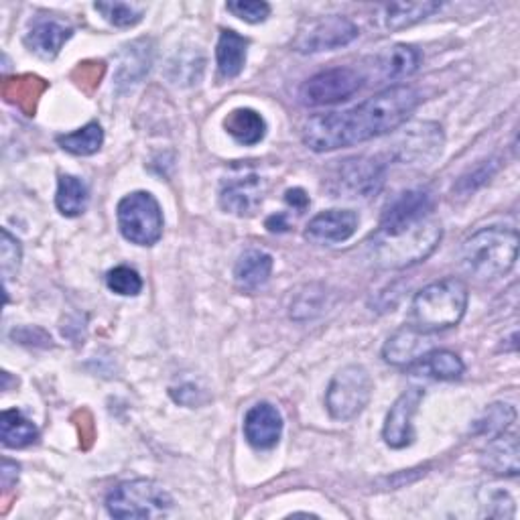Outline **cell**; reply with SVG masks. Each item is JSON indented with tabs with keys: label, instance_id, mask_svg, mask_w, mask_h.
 I'll use <instances>...</instances> for the list:
<instances>
[{
	"label": "cell",
	"instance_id": "23",
	"mask_svg": "<svg viewBox=\"0 0 520 520\" xmlns=\"http://www.w3.org/2000/svg\"><path fill=\"white\" fill-rule=\"evenodd\" d=\"M70 37H72V29L53 21H43L27 33L25 43L41 59H53L57 57V53Z\"/></svg>",
	"mask_w": 520,
	"mask_h": 520
},
{
	"label": "cell",
	"instance_id": "13",
	"mask_svg": "<svg viewBox=\"0 0 520 520\" xmlns=\"http://www.w3.org/2000/svg\"><path fill=\"white\" fill-rule=\"evenodd\" d=\"M244 435L254 449H273L283 435V417L271 403L254 405L244 417Z\"/></svg>",
	"mask_w": 520,
	"mask_h": 520
},
{
	"label": "cell",
	"instance_id": "28",
	"mask_svg": "<svg viewBox=\"0 0 520 520\" xmlns=\"http://www.w3.org/2000/svg\"><path fill=\"white\" fill-rule=\"evenodd\" d=\"M423 372H427L433 378L439 380H458L462 378L466 366L458 354H453L449 350H433L421 356L415 362Z\"/></svg>",
	"mask_w": 520,
	"mask_h": 520
},
{
	"label": "cell",
	"instance_id": "12",
	"mask_svg": "<svg viewBox=\"0 0 520 520\" xmlns=\"http://www.w3.org/2000/svg\"><path fill=\"white\" fill-rule=\"evenodd\" d=\"M443 149L441 126L423 122L411 126L395 145V157L403 163H431Z\"/></svg>",
	"mask_w": 520,
	"mask_h": 520
},
{
	"label": "cell",
	"instance_id": "10",
	"mask_svg": "<svg viewBox=\"0 0 520 520\" xmlns=\"http://www.w3.org/2000/svg\"><path fill=\"white\" fill-rule=\"evenodd\" d=\"M360 35L358 27L340 15L321 17L309 21L295 37L293 47L301 53H317V51H332L344 45H350Z\"/></svg>",
	"mask_w": 520,
	"mask_h": 520
},
{
	"label": "cell",
	"instance_id": "27",
	"mask_svg": "<svg viewBox=\"0 0 520 520\" xmlns=\"http://www.w3.org/2000/svg\"><path fill=\"white\" fill-rule=\"evenodd\" d=\"M37 427L23 417L17 409H9L0 417V439H3L5 447L11 449H21L37 441Z\"/></svg>",
	"mask_w": 520,
	"mask_h": 520
},
{
	"label": "cell",
	"instance_id": "37",
	"mask_svg": "<svg viewBox=\"0 0 520 520\" xmlns=\"http://www.w3.org/2000/svg\"><path fill=\"white\" fill-rule=\"evenodd\" d=\"M496 169H498L496 161H486V163H482L478 169L470 171L468 175H464V177L460 179V183H458V191H462V193H470V191H474L476 187L484 185V183H486V181L496 173Z\"/></svg>",
	"mask_w": 520,
	"mask_h": 520
},
{
	"label": "cell",
	"instance_id": "17",
	"mask_svg": "<svg viewBox=\"0 0 520 520\" xmlns=\"http://www.w3.org/2000/svg\"><path fill=\"white\" fill-rule=\"evenodd\" d=\"M419 63H421V53L415 47L393 45L374 57L372 70L380 80H401L415 74Z\"/></svg>",
	"mask_w": 520,
	"mask_h": 520
},
{
	"label": "cell",
	"instance_id": "9",
	"mask_svg": "<svg viewBox=\"0 0 520 520\" xmlns=\"http://www.w3.org/2000/svg\"><path fill=\"white\" fill-rule=\"evenodd\" d=\"M366 76L352 68H332L315 74L301 86V102L307 106H328L350 100L362 90Z\"/></svg>",
	"mask_w": 520,
	"mask_h": 520
},
{
	"label": "cell",
	"instance_id": "25",
	"mask_svg": "<svg viewBox=\"0 0 520 520\" xmlns=\"http://www.w3.org/2000/svg\"><path fill=\"white\" fill-rule=\"evenodd\" d=\"M88 200H90L88 187L82 179H78L74 175H59L55 206L63 216H68V218L82 216L88 208Z\"/></svg>",
	"mask_w": 520,
	"mask_h": 520
},
{
	"label": "cell",
	"instance_id": "14",
	"mask_svg": "<svg viewBox=\"0 0 520 520\" xmlns=\"http://www.w3.org/2000/svg\"><path fill=\"white\" fill-rule=\"evenodd\" d=\"M265 181L258 175L232 179L220 193V206L234 216H252L265 198Z\"/></svg>",
	"mask_w": 520,
	"mask_h": 520
},
{
	"label": "cell",
	"instance_id": "3",
	"mask_svg": "<svg viewBox=\"0 0 520 520\" xmlns=\"http://www.w3.org/2000/svg\"><path fill=\"white\" fill-rule=\"evenodd\" d=\"M468 309V287L464 281L447 277L421 289L411 305V328L421 334H437L462 321Z\"/></svg>",
	"mask_w": 520,
	"mask_h": 520
},
{
	"label": "cell",
	"instance_id": "39",
	"mask_svg": "<svg viewBox=\"0 0 520 520\" xmlns=\"http://www.w3.org/2000/svg\"><path fill=\"white\" fill-rule=\"evenodd\" d=\"M285 202H287L289 206H293L295 210L303 212V210L309 206V195H307L301 187H295V189H289V191L285 193Z\"/></svg>",
	"mask_w": 520,
	"mask_h": 520
},
{
	"label": "cell",
	"instance_id": "1",
	"mask_svg": "<svg viewBox=\"0 0 520 520\" xmlns=\"http://www.w3.org/2000/svg\"><path fill=\"white\" fill-rule=\"evenodd\" d=\"M417 106L419 94L411 86L388 88L350 110L311 116L303 128V143L315 153L354 147L393 133Z\"/></svg>",
	"mask_w": 520,
	"mask_h": 520
},
{
	"label": "cell",
	"instance_id": "20",
	"mask_svg": "<svg viewBox=\"0 0 520 520\" xmlns=\"http://www.w3.org/2000/svg\"><path fill=\"white\" fill-rule=\"evenodd\" d=\"M224 128L228 135L240 145H258L267 135V122L252 108H236L224 118Z\"/></svg>",
	"mask_w": 520,
	"mask_h": 520
},
{
	"label": "cell",
	"instance_id": "34",
	"mask_svg": "<svg viewBox=\"0 0 520 520\" xmlns=\"http://www.w3.org/2000/svg\"><path fill=\"white\" fill-rule=\"evenodd\" d=\"M226 9L246 23H263L271 15V5L263 0H232Z\"/></svg>",
	"mask_w": 520,
	"mask_h": 520
},
{
	"label": "cell",
	"instance_id": "7",
	"mask_svg": "<svg viewBox=\"0 0 520 520\" xmlns=\"http://www.w3.org/2000/svg\"><path fill=\"white\" fill-rule=\"evenodd\" d=\"M372 397V378L366 368L358 364L344 366L330 382L325 407L336 421L356 419Z\"/></svg>",
	"mask_w": 520,
	"mask_h": 520
},
{
	"label": "cell",
	"instance_id": "32",
	"mask_svg": "<svg viewBox=\"0 0 520 520\" xmlns=\"http://www.w3.org/2000/svg\"><path fill=\"white\" fill-rule=\"evenodd\" d=\"M94 9L102 13V17L112 23L114 27H135L143 19V11H137L135 7L124 5V3H96Z\"/></svg>",
	"mask_w": 520,
	"mask_h": 520
},
{
	"label": "cell",
	"instance_id": "11",
	"mask_svg": "<svg viewBox=\"0 0 520 520\" xmlns=\"http://www.w3.org/2000/svg\"><path fill=\"white\" fill-rule=\"evenodd\" d=\"M423 390L421 388H409L407 393H403L397 403L390 407L386 421H384V429H382V437L386 441V445L395 447V449H403L407 445L413 443V417L423 401Z\"/></svg>",
	"mask_w": 520,
	"mask_h": 520
},
{
	"label": "cell",
	"instance_id": "6",
	"mask_svg": "<svg viewBox=\"0 0 520 520\" xmlns=\"http://www.w3.org/2000/svg\"><path fill=\"white\" fill-rule=\"evenodd\" d=\"M116 218L122 236L133 244L153 246L163 236V212L149 191H135L122 198Z\"/></svg>",
	"mask_w": 520,
	"mask_h": 520
},
{
	"label": "cell",
	"instance_id": "24",
	"mask_svg": "<svg viewBox=\"0 0 520 520\" xmlns=\"http://www.w3.org/2000/svg\"><path fill=\"white\" fill-rule=\"evenodd\" d=\"M151 68V49L149 41H135L124 47L122 57H120V68L116 74V84L118 86H133L139 84L141 78L149 72Z\"/></svg>",
	"mask_w": 520,
	"mask_h": 520
},
{
	"label": "cell",
	"instance_id": "40",
	"mask_svg": "<svg viewBox=\"0 0 520 520\" xmlns=\"http://www.w3.org/2000/svg\"><path fill=\"white\" fill-rule=\"evenodd\" d=\"M17 478H19V466L5 460L3 462V488L9 490L17 482Z\"/></svg>",
	"mask_w": 520,
	"mask_h": 520
},
{
	"label": "cell",
	"instance_id": "4",
	"mask_svg": "<svg viewBox=\"0 0 520 520\" xmlns=\"http://www.w3.org/2000/svg\"><path fill=\"white\" fill-rule=\"evenodd\" d=\"M464 269L484 281L504 277L512 271L518 256V232L502 226L482 228L462 246Z\"/></svg>",
	"mask_w": 520,
	"mask_h": 520
},
{
	"label": "cell",
	"instance_id": "38",
	"mask_svg": "<svg viewBox=\"0 0 520 520\" xmlns=\"http://www.w3.org/2000/svg\"><path fill=\"white\" fill-rule=\"evenodd\" d=\"M321 309H323V293H301L291 307V317L295 319L297 313L303 311L299 319H309L317 315Z\"/></svg>",
	"mask_w": 520,
	"mask_h": 520
},
{
	"label": "cell",
	"instance_id": "35",
	"mask_svg": "<svg viewBox=\"0 0 520 520\" xmlns=\"http://www.w3.org/2000/svg\"><path fill=\"white\" fill-rule=\"evenodd\" d=\"M106 72V65L102 61H84L80 63L76 72H74V80L78 82V86L86 92H94Z\"/></svg>",
	"mask_w": 520,
	"mask_h": 520
},
{
	"label": "cell",
	"instance_id": "41",
	"mask_svg": "<svg viewBox=\"0 0 520 520\" xmlns=\"http://www.w3.org/2000/svg\"><path fill=\"white\" fill-rule=\"evenodd\" d=\"M267 228H269L271 232H285V230L289 228V224H287V216H285V214L271 216V218L267 220Z\"/></svg>",
	"mask_w": 520,
	"mask_h": 520
},
{
	"label": "cell",
	"instance_id": "19",
	"mask_svg": "<svg viewBox=\"0 0 520 520\" xmlns=\"http://www.w3.org/2000/svg\"><path fill=\"white\" fill-rule=\"evenodd\" d=\"M425 338L427 334H421L415 328H411V325H405L403 330L388 338V342L382 348V358L395 366H411L427 354Z\"/></svg>",
	"mask_w": 520,
	"mask_h": 520
},
{
	"label": "cell",
	"instance_id": "29",
	"mask_svg": "<svg viewBox=\"0 0 520 520\" xmlns=\"http://www.w3.org/2000/svg\"><path fill=\"white\" fill-rule=\"evenodd\" d=\"M102 143H104V130L98 122H90L84 128L76 130V133L57 137V145L63 151H68L72 155H80V157L98 153Z\"/></svg>",
	"mask_w": 520,
	"mask_h": 520
},
{
	"label": "cell",
	"instance_id": "36",
	"mask_svg": "<svg viewBox=\"0 0 520 520\" xmlns=\"http://www.w3.org/2000/svg\"><path fill=\"white\" fill-rule=\"evenodd\" d=\"M488 516L494 518H510L514 516V500L504 490H492L488 492V500L482 504Z\"/></svg>",
	"mask_w": 520,
	"mask_h": 520
},
{
	"label": "cell",
	"instance_id": "2",
	"mask_svg": "<svg viewBox=\"0 0 520 520\" xmlns=\"http://www.w3.org/2000/svg\"><path fill=\"white\" fill-rule=\"evenodd\" d=\"M425 189H409L388 204L378 230L366 242L368 256L380 269L401 271L423 263L437 248L443 228Z\"/></svg>",
	"mask_w": 520,
	"mask_h": 520
},
{
	"label": "cell",
	"instance_id": "16",
	"mask_svg": "<svg viewBox=\"0 0 520 520\" xmlns=\"http://www.w3.org/2000/svg\"><path fill=\"white\" fill-rule=\"evenodd\" d=\"M482 468L494 476L516 478L520 472L516 435L506 431V433L492 437L488 447L482 453Z\"/></svg>",
	"mask_w": 520,
	"mask_h": 520
},
{
	"label": "cell",
	"instance_id": "31",
	"mask_svg": "<svg viewBox=\"0 0 520 520\" xmlns=\"http://www.w3.org/2000/svg\"><path fill=\"white\" fill-rule=\"evenodd\" d=\"M106 285L110 291H114L116 295H122V297H135L143 291L141 275L130 267H116V269L108 271Z\"/></svg>",
	"mask_w": 520,
	"mask_h": 520
},
{
	"label": "cell",
	"instance_id": "22",
	"mask_svg": "<svg viewBox=\"0 0 520 520\" xmlns=\"http://www.w3.org/2000/svg\"><path fill=\"white\" fill-rule=\"evenodd\" d=\"M45 90H47L45 80H41L37 76H15V78L5 80L3 98L9 104L17 106L23 114L33 116L37 110V102Z\"/></svg>",
	"mask_w": 520,
	"mask_h": 520
},
{
	"label": "cell",
	"instance_id": "5",
	"mask_svg": "<svg viewBox=\"0 0 520 520\" xmlns=\"http://www.w3.org/2000/svg\"><path fill=\"white\" fill-rule=\"evenodd\" d=\"M110 516L126 518H163L173 508L171 494L153 480H133L118 484L106 498Z\"/></svg>",
	"mask_w": 520,
	"mask_h": 520
},
{
	"label": "cell",
	"instance_id": "15",
	"mask_svg": "<svg viewBox=\"0 0 520 520\" xmlns=\"http://www.w3.org/2000/svg\"><path fill=\"white\" fill-rule=\"evenodd\" d=\"M358 216L352 210H328L317 214L305 230V238L315 244H340L354 236Z\"/></svg>",
	"mask_w": 520,
	"mask_h": 520
},
{
	"label": "cell",
	"instance_id": "8",
	"mask_svg": "<svg viewBox=\"0 0 520 520\" xmlns=\"http://www.w3.org/2000/svg\"><path fill=\"white\" fill-rule=\"evenodd\" d=\"M386 177V165L380 159H368V157H354L342 161L330 181L328 189L334 193V198H372L376 195Z\"/></svg>",
	"mask_w": 520,
	"mask_h": 520
},
{
	"label": "cell",
	"instance_id": "26",
	"mask_svg": "<svg viewBox=\"0 0 520 520\" xmlns=\"http://www.w3.org/2000/svg\"><path fill=\"white\" fill-rule=\"evenodd\" d=\"M441 9L435 0H423V3H393L386 7V27L390 31H403L409 29L433 13Z\"/></svg>",
	"mask_w": 520,
	"mask_h": 520
},
{
	"label": "cell",
	"instance_id": "30",
	"mask_svg": "<svg viewBox=\"0 0 520 520\" xmlns=\"http://www.w3.org/2000/svg\"><path fill=\"white\" fill-rule=\"evenodd\" d=\"M516 421V411L514 407L506 405V403H496V405H490L480 417L478 421L474 423V429L472 433L474 435H486L488 439L500 435V433H506L508 427Z\"/></svg>",
	"mask_w": 520,
	"mask_h": 520
},
{
	"label": "cell",
	"instance_id": "18",
	"mask_svg": "<svg viewBox=\"0 0 520 520\" xmlns=\"http://www.w3.org/2000/svg\"><path fill=\"white\" fill-rule=\"evenodd\" d=\"M273 256L265 250L250 248L240 254L234 267V279L240 289L244 291H254L258 287H263L271 273H273Z\"/></svg>",
	"mask_w": 520,
	"mask_h": 520
},
{
	"label": "cell",
	"instance_id": "21",
	"mask_svg": "<svg viewBox=\"0 0 520 520\" xmlns=\"http://www.w3.org/2000/svg\"><path fill=\"white\" fill-rule=\"evenodd\" d=\"M246 51H248V41L242 35L234 31H222L216 47L218 74L222 80H234L242 74L246 65Z\"/></svg>",
	"mask_w": 520,
	"mask_h": 520
},
{
	"label": "cell",
	"instance_id": "33",
	"mask_svg": "<svg viewBox=\"0 0 520 520\" xmlns=\"http://www.w3.org/2000/svg\"><path fill=\"white\" fill-rule=\"evenodd\" d=\"M3 242H0V269H3V277H5V285H9L11 275H15L21 267V242L7 230L3 228Z\"/></svg>",
	"mask_w": 520,
	"mask_h": 520
}]
</instances>
